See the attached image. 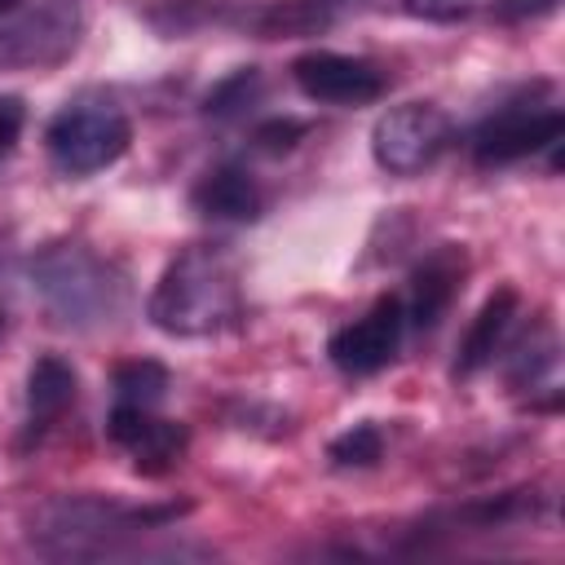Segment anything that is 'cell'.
Returning <instances> with one entry per match:
<instances>
[{
    "instance_id": "obj_10",
    "label": "cell",
    "mask_w": 565,
    "mask_h": 565,
    "mask_svg": "<svg viewBox=\"0 0 565 565\" xmlns=\"http://www.w3.org/2000/svg\"><path fill=\"white\" fill-rule=\"evenodd\" d=\"M463 269H468V260H463L459 247L446 243V247L428 252V256L415 265L411 287H406V296H402L406 327H415V331H433V327L441 322V313L450 309V300L459 296V287H463Z\"/></svg>"
},
{
    "instance_id": "obj_17",
    "label": "cell",
    "mask_w": 565,
    "mask_h": 565,
    "mask_svg": "<svg viewBox=\"0 0 565 565\" xmlns=\"http://www.w3.org/2000/svg\"><path fill=\"white\" fill-rule=\"evenodd\" d=\"M256 93H260V75H256L252 66H247V71H234L230 79H221V84L207 93V115L230 119V115H238L243 106H252Z\"/></svg>"
},
{
    "instance_id": "obj_22",
    "label": "cell",
    "mask_w": 565,
    "mask_h": 565,
    "mask_svg": "<svg viewBox=\"0 0 565 565\" xmlns=\"http://www.w3.org/2000/svg\"><path fill=\"white\" fill-rule=\"evenodd\" d=\"M18 4H22V0H0V22H4V18H9Z\"/></svg>"
},
{
    "instance_id": "obj_12",
    "label": "cell",
    "mask_w": 565,
    "mask_h": 565,
    "mask_svg": "<svg viewBox=\"0 0 565 565\" xmlns=\"http://www.w3.org/2000/svg\"><path fill=\"white\" fill-rule=\"evenodd\" d=\"M190 203L212 221H256L265 212V190L243 163H216L194 181Z\"/></svg>"
},
{
    "instance_id": "obj_3",
    "label": "cell",
    "mask_w": 565,
    "mask_h": 565,
    "mask_svg": "<svg viewBox=\"0 0 565 565\" xmlns=\"http://www.w3.org/2000/svg\"><path fill=\"white\" fill-rule=\"evenodd\" d=\"M31 282L44 300V309L62 327H102L115 322L128 305L124 274L97 256L88 243L62 238L31 256Z\"/></svg>"
},
{
    "instance_id": "obj_6",
    "label": "cell",
    "mask_w": 565,
    "mask_h": 565,
    "mask_svg": "<svg viewBox=\"0 0 565 565\" xmlns=\"http://www.w3.org/2000/svg\"><path fill=\"white\" fill-rule=\"evenodd\" d=\"M455 141V124L441 106L433 102H402L388 106L375 128H371V150L375 163L393 177H415L424 168H433Z\"/></svg>"
},
{
    "instance_id": "obj_13",
    "label": "cell",
    "mask_w": 565,
    "mask_h": 565,
    "mask_svg": "<svg viewBox=\"0 0 565 565\" xmlns=\"http://www.w3.org/2000/svg\"><path fill=\"white\" fill-rule=\"evenodd\" d=\"M75 366L57 353L35 358V366L26 371V441H40L71 406H75Z\"/></svg>"
},
{
    "instance_id": "obj_5",
    "label": "cell",
    "mask_w": 565,
    "mask_h": 565,
    "mask_svg": "<svg viewBox=\"0 0 565 565\" xmlns=\"http://www.w3.org/2000/svg\"><path fill=\"white\" fill-rule=\"evenodd\" d=\"M565 132L561 102L547 84L521 88L508 102H499L477 128H472V159L481 168H503L516 159H530L539 150H556Z\"/></svg>"
},
{
    "instance_id": "obj_20",
    "label": "cell",
    "mask_w": 565,
    "mask_h": 565,
    "mask_svg": "<svg viewBox=\"0 0 565 565\" xmlns=\"http://www.w3.org/2000/svg\"><path fill=\"white\" fill-rule=\"evenodd\" d=\"M22 119H26L22 102H18V97H0V159L13 150V141H18V132H22Z\"/></svg>"
},
{
    "instance_id": "obj_14",
    "label": "cell",
    "mask_w": 565,
    "mask_h": 565,
    "mask_svg": "<svg viewBox=\"0 0 565 565\" xmlns=\"http://www.w3.org/2000/svg\"><path fill=\"white\" fill-rule=\"evenodd\" d=\"M512 322H516V291H512V287H499V291L477 309L472 327L463 331V344H459V358H455V375H477V371H486V366L503 353V344H508V335H512Z\"/></svg>"
},
{
    "instance_id": "obj_21",
    "label": "cell",
    "mask_w": 565,
    "mask_h": 565,
    "mask_svg": "<svg viewBox=\"0 0 565 565\" xmlns=\"http://www.w3.org/2000/svg\"><path fill=\"white\" fill-rule=\"evenodd\" d=\"M499 9H508L512 18H525V13H547V9H556V0H503Z\"/></svg>"
},
{
    "instance_id": "obj_16",
    "label": "cell",
    "mask_w": 565,
    "mask_h": 565,
    "mask_svg": "<svg viewBox=\"0 0 565 565\" xmlns=\"http://www.w3.org/2000/svg\"><path fill=\"white\" fill-rule=\"evenodd\" d=\"M380 450H384V437L375 424H353L349 433H340L331 441V459L340 468H371L380 459Z\"/></svg>"
},
{
    "instance_id": "obj_23",
    "label": "cell",
    "mask_w": 565,
    "mask_h": 565,
    "mask_svg": "<svg viewBox=\"0 0 565 565\" xmlns=\"http://www.w3.org/2000/svg\"><path fill=\"white\" fill-rule=\"evenodd\" d=\"M0 331H4V318H0Z\"/></svg>"
},
{
    "instance_id": "obj_9",
    "label": "cell",
    "mask_w": 565,
    "mask_h": 565,
    "mask_svg": "<svg viewBox=\"0 0 565 565\" xmlns=\"http://www.w3.org/2000/svg\"><path fill=\"white\" fill-rule=\"evenodd\" d=\"M106 433L119 450L132 455L141 472H168L185 455V441H190L185 424L154 415V406H128V402H115Z\"/></svg>"
},
{
    "instance_id": "obj_4",
    "label": "cell",
    "mask_w": 565,
    "mask_h": 565,
    "mask_svg": "<svg viewBox=\"0 0 565 565\" xmlns=\"http://www.w3.org/2000/svg\"><path fill=\"white\" fill-rule=\"evenodd\" d=\"M128 141H132V124H128L124 106L97 88L75 93L44 128L49 163L62 177H93V172L119 163Z\"/></svg>"
},
{
    "instance_id": "obj_18",
    "label": "cell",
    "mask_w": 565,
    "mask_h": 565,
    "mask_svg": "<svg viewBox=\"0 0 565 565\" xmlns=\"http://www.w3.org/2000/svg\"><path fill=\"white\" fill-rule=\"evenodd\" d=\"M402 4L411 18H424V22H459V18L499 9L503 0H402Z\"/></svg>"
},
{
    "instance_id": "obj_7",
    "label": "cell",
    "mask_w": 565,
    "mask_h": 565,
    "mask_svg": "<svg viewBox=\"0 0 565 565\" xmlns=\"http://www.w3.org/2000/svg\"><path fill=\"white\" fill-rule=\"evenodd\" d=\"M291 79L309 102H327V106H366L380 102L388 88V75L353 53H335V49H309L291 62Z\"/></svg>"
},
{
    "instance_id": "obj_11",
    "label": "cell",
    "mask_w": 565,
    "mask_h": 565,
    "mask_svg": "<svg viewBox=\"0 0 565 565\" xmlns=\"http://www.w3.org/2000/svg\"><path fill=\"white\" fill-rule=\"evenodd\" d=\"M75 44V0H40V9L0 35V62H53Z\"/></svg>"
},
{
    "instance_id": "obj_1",
    "label": "cell",
    "mask_w": 565,
    "mask_h": 565,
    "mask_svg": "<svg viewBox=\"0 0 565 565\" xmlns=\"http://www.w3.org/2000/svg\"><path fill=\"white\" fill-rule=\"evenodd\" d=\"M185 503H124L106 494H62L26 516V539L44 556H119L137 552L146 534L172 525Z\"/></svg>"
},
{
    "instance_id": "obj_19",
    "label": "cell",
    "mask_w": 565,
    "mask_h": 565,
    "mask_svg": "<svg viewBox=\"0 0 565 565\" xmlns=\"http://www.w3.org/2000/svg\"><path fill=\"white\" fill-rule=\"evenodd\" d=\"M300 137H305V124H300V119H269V124H260V128H256V146H260V150H269V154L291 150Z\"/></svg>"
},
{
    "instance_id": "obj_2",
    "label": "cell",
    "mask_w": 565,
    "mask_h": 565,
    "mask_svg": "<svg viewBox=\"0 0 565 565\" xmlns=\"http://www.w3.org/2000/svg\"><path fill=\"white\" fill-rule=\"evenodd\" d=\"M150 322L168 335L199 340V335H221L238 327L243 318V282H238V260L221 243H194L168 260L159 274L150 305Z\"/></svg>"
},
{
    "instance_id": "obj_8",
    "label": "cell",
    "mask_w": 565,
    "mask_h": 565,
    "mask_svg": "<svg viewBox=\"0 0 565 565\" xmlns=\"http://www.w3.org/2000/svg\"><path fill=\"white\" fill-rule=\"evenodd\" d=\"M402 335H406L402 296H380L362 318L344 322V327L327 340V353H331V362H335L344 375H375V371H384V366L397 358Z\"/></svg>"
},
{
    "instance_id": "obj_15",
    "label": "cell",
    "mask_w": 565,
    "mask_h": 565,
    "mask_svg": "<svg viewBox=\"0 0 565 565\" xmlns=\"http://www.w3.org/2000/svg\"><path fill=\"white\" fill-rule=\"evenodd\" d=\"M168 393V371L150 358H137V362H124L115 371V402H128V406H159V397Z\"/></svg>"
}]
</instances>
